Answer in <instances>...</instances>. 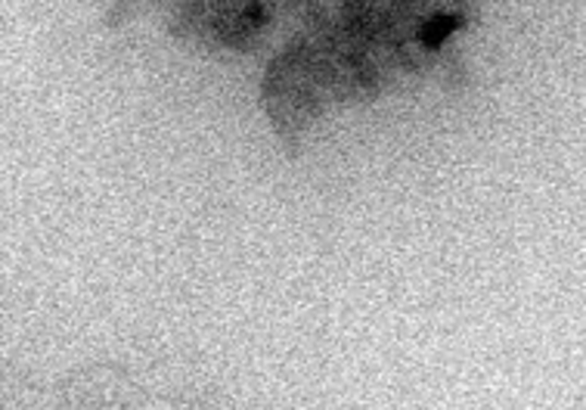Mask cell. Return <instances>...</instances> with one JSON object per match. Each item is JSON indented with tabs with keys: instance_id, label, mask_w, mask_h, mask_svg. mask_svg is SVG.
Listing matches in <instances>:
<instances>
[{
	"instance_id": "cell-1",
	"label": "cell",
	"mask_w": 586,
	"mask_h": 410,
	"mask_svg": "<svg viewBox=\"0 0 586 410\" xmlns=\"http://www.w3.org/2000/svg\"><path fill=\"white\" fill-rule=\"evenodd\" d=\"M270 22L267 3H183L174 13V35L199 38L208 47L252 50Z\"/></svg>"
}]
</instances>
